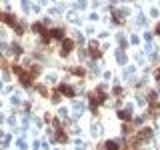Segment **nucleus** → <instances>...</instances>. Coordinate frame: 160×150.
Wrapping results in <instances>:
<instances>
[{
	"label": "nucleus",
	"mask_w": 160,
	"mask_h": 150,
	"mask_svg": "<svg viewBox=\"0 0 160 150\" xmlns=\"http://www.w3.org/2000/svg\"><path fill=\"white\" fill-rule=\"evenodd\" d=\"M158 34H160V26H158Z\"/></svg>",
	"instance_id": "1"
}]
</instances>
